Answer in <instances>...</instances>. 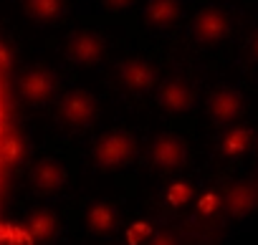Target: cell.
Returning a JSON list of instances; mask_svg holds the SVG:
<instances>
[{
	"label": "cell",
	"mask_w": 258,
	"mask_h": 245,
	"mask_svg": "<svg viewBox=\"0 0 258 245\" xmlns=\"http://www.w3.org/2000/svg\"><path fill=\"white\" fill-rule=\"evenodd\" d=\"M51 227H53V222H51L48 215H38V217L31 220V232H33L36 237H46V235L51 232Z\"/></svg>",
	"instance_id": "1"
},
{
	"label": "cell",
	"mask_w": 258,
	"mask_h": 245,
	"mask_svg": "<svg viewBox=\"0 0 258 245\" xmlns=\"http://www.w3.org/2000/svg\"><path fill=\"white\" fill-rule=\"evenodd\" d=\"M8 245H33V240H31V235H28L23 227H16V225H13Z\"/></svg>",
	"instance_id": "2"
},
{
	"label": "cell",
	"mask_w": 258,
	"mask_h": 245,
	"mask_svg": "<svg viewBox=\"0 0 258 245\" xmlns=\"http://www.w3.org/2000/svg\"><path fill=\"white\" fill-rule=\"evenodd\" d=\"M91 222H94V227L104 230V227H109V222H111V212L104 210V207H99V210L91 215Z\"/></svg>",
	"instance_id": "3"
},
{
	"label": "cell",
	"mask_w": 258,
	"mask_h": 245,
	"mask_svg": "<svg viewBox=\"0 0 258 245\" xmlns=\"http://www.w3.org/2000/svg\"><path fill=\"white\" fill-rule=\"evenodd\" d=\"M38 182H41L43 187H53V185H58V180H56V172H53L51 167H43V170L38 172Z\"/></svg>",
	"instance_id": "4"
},
{
	"label": "cell",
	"mask_w": 258,
	"mask_h": 245,
	"mask_svg": "<svg viewBox=\"0 0 258 245\" xmlns=\"http://www.w3.org/2000/svg\"><path fill=\"white\" fill-rule=\"evenodd\" d=\"M185 197H187V187H172V192H170V200L172 202H185Z\"/></svg>",
	"instance_id": "5"
},
{
	"label": "cell",
	"mask_w": 258,
	"mask_h": 245,
	"mask_svg": "<svg viewBox=\"0 0 258 245\" xmlns=\"http://www.w3.org/2000/svg\"><path fill=\"white\" fill-rule=\"evenodd\" d=\"M215 205H218V200H215L213 195H208V197H205V200L200 202V210H203V212H210V210H213Z\"/></svg>",
	"instance_id": "6"
},
{
	"label": "cell",
	"mask_w": 258,
	"mask_h": 245,
	"mask_svg": "<svg viewBox=\"0 0 258 245\" xmlns=\"http://www.w3.org/2000/svg\"><path fill=\"white\" fill-rule=\"evenodd\" d=\"M155 245H170V242H167V237H162V240H160V242H155Z\"/></svg>",
	"instance_id": "7"
}]
</instances>
